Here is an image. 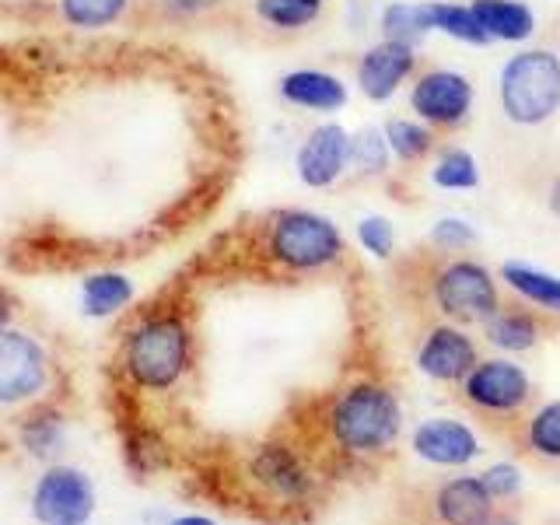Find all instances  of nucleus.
Wrapping results in <instances>:
<instances>
[{
    "mask_svg": "<svg viewBox=\"0 0 560 525\" xmlns=\"http://www.w3.org/2000/svg\"><path fill=\"white\" fill-rule=\"evenodd\" d=\"M262 256L284 273H323L347 256L340 224L308 207H280L262 224Z\"/></svg>",
    "mask_w": 560,
    "mask_h": 525,
    "instance_id": "1",
    "label": "nucleus"
},
{
    "mask_svg": "<svg viewBox=\"0 0 560 525\" xmlns=\"http://www.w3.org/2000/svg\"><path fill=\"white\" fill-rule=\"evenodd\" d=\"M498 105L512 127H547L560 113V52L550 46H518L501 63Z\"/></svg>",
    "mask_w": 560,
    "mask_h": 525,
    "instance_id": "2",
    "label": "nucleus"
},
{
    "mask_svg": "<svg viewBox=\"0 0 560 525\" xmlns=\"http://www.w3.org/2000/svg\"><path fill=\"white\" fill-rule=\"evenodd\" d=\"M192 361V332L183 315L158 312L144 315L122 343V368L140 389L162 393L186 375Z\"/></svg>",
    "mask_w": 560,
    "mask_h": 525,
    "instance_id": "3",
    "label": "nucleus"
},
{
    "mask_svg": "<svg viewBox=\"0 0 560 525\" xmlns=\"http://www.w3.org/2000/svg\"><path fill=\"white\" fill-rule=\"evenodd\" d=\"M402 428L399 399L382 382H354L337 396L329 410V431L347 452H382Z\"/></svg>",
    "mask_w": 560,
    "mask_h": 525,
    "instance_id": "4",
    "label": "nucleus"
},
{
    "mask_svg": "<svg viewBox=\"0 0 560 525\" xmlns=\"http://www.w3.org/2000/svg\"><path fill=\"white\" fill-rule=\"evenodd\" d=\"M431 302L455 326L490 319L501 308V288L480 259L448 256L431 273Z\"/></svg>",
    "mask_w": 560,
    "mask_h": 525,
    "instance_id": "5",
    "label": "nucleus"
},
{
    "mask_svg": "<svg viewBox=\"0 0 560 525\" xmlns=\"http://www.w3.org/2000/svg\"><path fill=\"white\" fill-rule=\"evenodd\" d=\"M407 109L438 133H459L477 109V84L452 67H420L407 88Z\"/></svg>",
    "mask_w": 560,
    "mask_h": 525,
    "instance_id": "6",
    "label": "nucleus"
},
{
    "mask_svg": "<svg viewBox=\"0 0 560 525\" xmlns=\"http://www.w3.org/2000/svg\"><path fill=\"white\" fill-rule=\"evenodd\" d=\"M49 385L46 347L22 329H0V407L35 399Z\"/></svg>",
    "mask_w": 560,
    "mask_h": 525,
    "instance_id": "7",
    "label": "nucleus"
},
{
    "mask_svg": "<svg viewBox=\"0 0 560 525\" xmlns=\"http://www.w3.org/2000/svg\"><path fill=\"white\" fill-rule=\"evenodd\" d=\"M294 175L305 189H332L350 175V130L337 119H323L298 140Z\"/></svg>",
    "mask_w": 560,
    "mask_h": 525,
    "instance_id": "8",
    "label": "nucleus"
},
{
    "mask_svg": "<svg viewBox=\"0 0 560 525\" xmlns=\"http://www.w3.org/2000/svg\"><path fill=\"white\" fill-rule=\"evenodd\" d=\"M417 70H420L417 46L375 39L354 63V88L372 105H385L413 81Z\"/></svg>",
    "mask_w": 560,
    "mask_h": 525,
    "instance_id": "9",
    "label": "nucleus"
},
{
    "mask_svg": "<svg viewBox=\"0 0 560 525\" xmlns=\"http://www.w3.org/2000/svg\"><path fill=\"white\" fill-rule=\"evenodd\" d=\"M463 396L477 410L487 413H515L533 396V382L525 375V368L512 358H487L469 368L463 378Z\"/></svg>",
    "mask_w": 560,
    "mask_h": 525,
    "instance_id": "10",
    "label": "nucleus"
},
{
    "mask_svg": "<svg viewBox=\"0 0 560 525\" xmlns=\"http://www.w3.org/2000/svg\"><path fill=\"white\" fill-rule=\"evenodd\" d=\"M32 512L43 525H88L95 512V487L81 469L52 466L35 487Z\"/></svg>",
    "mask_w": 560,
    "mask_h": 525,
    "instance_id": "11",
    "label": "nucleus"
},
{
    "mask_svg": "<svg viewBox=\"0 0 560 525\" xmlns=\"http://www.w3.org/2000/svg\"><path fill=\"white\" fill-rule=\"evenodd\" d=\"M277 98L298 113L337 116L350 102V84L326 67H294L277 81Z\"/></svg>",
    "mask_w": 560,
    "mask_h": 525,
    "instance_id": "12",
    "label": "nucleus"
},
{
    "mask_svg": "<svg viewBox=\"0 0 560 525\" xmlns=\"http://www.w3.org/2000/svg\"><path fill=\"white\" fill-rule=\"evenodd\" d=\"M477 361H480L477 343H472L466 326L455 323L431 326L417 347V368L434 382H463Z\"/></svg>",
    "mask_w": 560,
    "mask_h": 525,
    "instance_id": "13",
    "label": "nucleus"
},
{
    "mask_svg": "<svg viewBox=\"0 0 560 525\" xmlns=\"http://www.w3.org/2000/svg\"><path fill=\"white\" fill-rule=\"evenodd\" d=\"M413 452L434 466H466L480 455V442L459 420L434 417L413 431Z\"/></svg>",
    "mask_w": 560,
    "mask_h": 525,
    "instance_id": "14",
    "label": "nucleus"
},
{
    "mask_svg": "<svg viewBox=\"0 0 560 525\" xmlns=\"http://www.w3.org/2000/svg\"><path fill=\"white\" fill-rule=\"evenodd\" d=\"M469 8L487 32L490 46H529L539 32V18L525 0H469Z\"/></svg>",
    "mask_w": 560,
    "mask_h": 525,
    "instance_id": "15",
    "label": "nucleus"
},
{
    "mask_svg": "<svg viewBox=\"0 0 560 525\" xmlns=\"http://www.w3.org/2000/svg\"><path fill=\"white\" fill-rule=\"evenodd\" d=\"M434 508L445 525H487L494 515V498L487 494L480 477H455L438 490Z\"/></svg>",
    "mask_w": 560,
    "mask_h": 525,
    "instance_id": "16",
    "label": "nucleus"
},
{
    "mask_svg": "<svg viewBox=\"0 0 560 525\" xmlns=\"http://www.w3.org/2000/svg\"><path fill=\"white\" fill-rule=\"evenodd\" d=\"M382 133H385V144H389L393 162L402 168H417L434 158L438 151V140L442 133L431 130L428 122H420L417 116H389L382 122Z\"/></svg>",
    "mask_w": 560,
    "mask_h": 525,
    "instance_id": "17",
    "label": "nucleus"
},
{
    "mask_svg": "<svg viewBox=\"0 0 560 525\" xmlns=\"http://www.w3.org/2000/svg\"><path fill=\"white\" fill-rule=\"evenodd\" d=\"M480 326H483L487 343L498 347L501 354H525V350H533L542 337V326L536 315L518 305H501Z\"/></svg>",
    "mask_w": 560,
    "mask_h": 525,
    "instance_id": "18",
    "label": "nucleus"
},
{
    "mask_svg": "<svg viewBox=\"0 0 560 525\" xmlns=\"http://www.w3.org/2000/svg\"><path fill=\"white\" fill-rule=\"evenodd\" d=\"M498 280L512 294H518L522 302H529L550 315H560V277L557 273L539 270L533 262H522V259H508L501 262Z\"/></svg>",
    "mask_w": 560,
    "mask_h": 525,
    "instance_id": "19",
    "label": "nucleus"
},
{
    "mask_svg": "<svg viewBox=\"0 0 560 525\" xmlns=\"http://www.w3.org/2000/svg\"><path fill=\"white\" fill-rule=\"evenodd\" d=\"M133 280L119 270H98L81 280V308L92 319H109L133 302Z\"/></svg>",
    "mask_w": 560,
    "mask_h": 525,
    "instance_id": "20",
    "label": "nucleus"
},
{
    "mask_svg": "<svg viewBox=\"0 0 560 525\" xmlns=\"http://www.w3.org/2000/svg\"><path fill=\"white\" fill-rule=\"evenodd\" d=\"M428 175H431V183L438 189H445V192H472V189H480V183H483L477 154H472L469 148H463V144H445V148L438 144Z\"/></svg>",
    "mask_w": 560,
    "mask_h": 525,
    "instance_id": "21",
    "label": "nucleus"
},
{
    "mask_svg": "<svg viewBox=\"0 0 560 525\" xmlns=\"http://www.w3.org/2000/svg\"><path fill=\"white\" fill-rule=\"evenodd\" d=\"M326 8L329 0H253V14L259 18V25L280 35L308 32L312 25L323 22Z\"/></svg>",
    "mask_w": 560,
    "mask_h": 525,
    "instance_id": "22",
    "label": "nucleus"
},
{
    "mask_svg": "<svg viewBox=\"0 0 560 525\" xmlns=\"http://www.w3.org/2000/svg\"><path fill=\"white\" fill-rule=\"evenodd\" d=\"M424 14H428V28L445 35L452 43L463 46H490L487 32L480 28L477 14L463 0H424Z\"/></svg>",
    "mask_w": 560,
    "mask_h": 525,
    "instance_id": "23",
    "label": "nucleus"
},
{
    "mask_svg": "<svg viewBox=\"0 0 560 525\" xmlns=\"http://www.w3.org/2000/svg\"><path fill=\"white\" fill-rule=\"evenodd\" d=\"M378 39H393V43H407V46H420L431 35L428 28V14H424V0H389L378 18Z\"/></svg>",
    "mask_w": 560,
    "mask_h": 525,
    "instance_id": "24",
    "label": "nucleus"
},
{
    "mask_svg": "<svg viewBox=\"0 0 560 525\" xmlns=\"http://www.w3.org/2000/svg\"><path fill=\"white\" fill-rule=\"evenodd\" d=\"M393 154H389V144H385V133L382 127H361L350 133V175L354 179H385L393 168Z\"/></svg>",
    "mask_w": 560,
    "mask_h": 525,
    "instance_id": "25",
    "label": "nucleus"
},
{
    "mask_svg": "<svg viewBox=\"0 0 560 525\" xmlns=\"http://www.w3.org/2000/svg\"><path fill=\"white\" fill-rule=\"evenodd\" d=\"M130 8H133V0H57L63 25L78 32L113 28L130 14Z\"/></svg>",
    "mask_w": 560,
    "mask_h": 525,
    "instance_id": "26",
    "label": "nucleus"
},
{
    "mask_svg": "<svg viewBox=\"0 0 560 525\" xmlns=\"http://www.w3.org/2000/svg\"><path fill=\"white\" fill-rule=\"evenodd\" d=\"M256 477L273 487L277 494H284V498H302L305 490H308V477H305V469L298 466V459L288 452V448H262L256 455Z\"/></svg>",
    "mask_w": 560,
    "mask_h": 525,
    "instance_id": "27",
    "label": "nucleus"
},
{
    "mask_svg": "<svg viewBox=\"0 0 560 525\" xmlns=\"http://www.w3.org/2000/svg\"><path fill=\"white\" fill-rule=\"evenodd\" d=\"M428 242L434 245L438 253H445V256H463L466 249H472V245L480 242V232H477V224H472V221L445 214V218H438L431 224Z\"/></svg>",
    "mask_w": 560,
    "mask_h": 525,
    "instance_id": "28",
    "label": "nucleus"
},
{
    "mask_svg": "<svg viewBox=\"0 0 560 525\" xmlns=\"http://www.w3.org/2000/svg\"><path fill=\"white\" fill-rule=\"evenodd\" d=\"M354 238L372 259H393L396 256V224L385 214H364L354 228Z\"/></svg>",
    "mask_w": 560,
    "mask_h": 525,
    "instance_id": "29",
    "label": "nucleus"
},
{
    "mask_svg": "<svg viewBox=\"0 0 560 525\" xmlns=\"http://www.w3.org/2000/svg\"><path fill=\"white\" fill-rule=\"evenodd\" d=\"M525 438H529V448L547 455V459H560V399L539 407L525 428Z\"/></svg>",
    "mask_w": 560,
    "mask_h": 525,
    "instance_id": "30",
    "label": "nucleus"
},
{
    "mask_svg": "<svg viewBox=\"0 0 560 525\" xmlns=\"http://www.w3.org/2000/svg\"><path fill=\"white\" fill-rule=\"evenodd\" d=\"M25 445L32 452H39V455L52 452V445H60V420L52 417V413H46V410L28 417V424H25Z\"/></svg>",
    "mask_w": 560,
    "mask_h": 525,
    "instance_id": "31",
    "label": "nucleus"
},
{
    "mask_svg": "<svg viewBox=\"0 0 560 525\" xmlns=\"http://www.w3.org/2000/svg\"><path fill=\"white\" fill-rule=\"evenodd\" d=\"M480 483L487 487V494L494 498V501H501V498H515L518 494V487H522V472L512 466V463H494L490 466L483 477H480Z\"/></svg>",
    "mask_w": 560,
    "mask_h": 525,
    "instance_id": "32",
    "label": "nucleus"
},
{
    "mask_svg": "<svg viewBox=\"0 0 560 525\" xmlns=\"http://www.w3.org/2000/svg\"><path fill=\"white\" fill-rule=\"evenodd\" d=\"M224 0H158V11H162L168 22H192V18L214 14Z\"/></svg>",
    "mask_w": 560,
    "mask_h": 525,
    "instance_id": "33",
    "label": "nucleus"
},
{
    "mask_svg": "<svg viewBox=\"0 0 560 525\" xmlns=\"http://www.w3.org/2000/svg\"><path fill=\"white\" fill-rule=\"evenodd\" d=\"M547 210L550 214L560 221V172L550 179V186H547Z\"/></svg>",
    "mask_w": 560,
    "mask_h": 525,
    "instance_id": "34",
    "label": "nucleus"
},
{
    "mask_svg": "<svg viewBox=\"0 0 560 525\" xmlns=\"http://www.w3.org/2000/svg\"><path fill=\"white\" fill-rule=\"evenodd\" d=\"M11 315H14V308H11V294L0 288V329L4 326H11Z\"/></svg>",
    "mask_w": 560,
    "mask_h": 525,
    "instance_id": "35",
    "label": "nucleus"
},
{
    "mask_svg": "<svg viewBox=\"0 0 560 525\" xmlns=\"http://www.w3.org/2000/svg\"><path fill=\"white\" fill-rule=\"evenodd\" d=\"M172 525H214V522L203 518V515H186V518H175Z\"/></svg>",
    "mask_w": 560,
    "mask_h": 525,
    "instance_id": "36",
    "label": "nucleus"
},
{
    "mask_svg": "<svg viewBox=\"0 0 560 525\" xmlns=\"http://www.w3.org/2000/svg\"><path fill=\"white\" fill-rule=\"evenodd\" d=\"M487 525H518V522H515V518H508V515H490Z\"/></svg>",
    "mask_w": 560,
    "mask_h": 525,
    "instance_id": "37",
    "label": "nucleus"
}]
</instances>
